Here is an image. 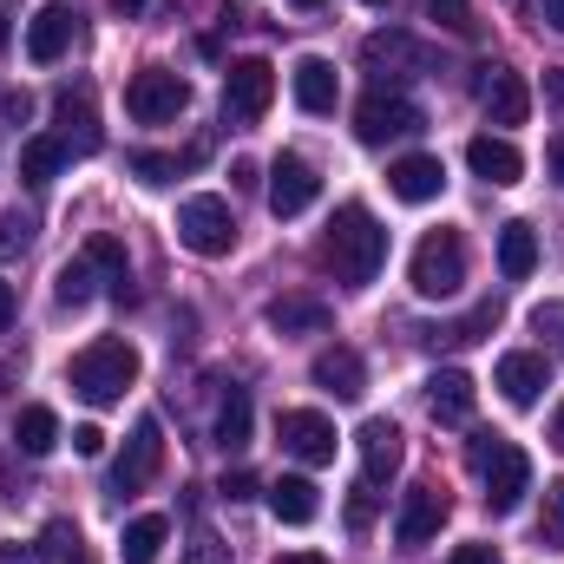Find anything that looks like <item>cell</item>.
Returning a JSON list of instances; mask_svg holds the SVG:
<instances>
[{
  "label": "cell",
  "instance_id": "6da1fadb",
  "mask_svg": "<svg viewBox=\"0 0 564 564\" xmlns=\"http://www.w3.org/2000/svg\"><path fill=\"white\" fill-rule=\"evenodd\" d=\"M322 263L335 270V282H348V289H368V282L381 276V263H388V230L375 224L368 204H341V210H335V224H328V237H322Z\"/></svg>",
  "mask_w": 564,
  "mask_h": 564
},
{
  "label": "cell",
  "instance_id": "7a4b0ae2",
  "mask_svg": "<svg viewBox=\"0 0 564 564\" xmlns=\"http://www.w3.org/2000/svg\"><path fill=\"white\" fill-rule=\"evenodd\" d=\"M466 466L486 479V512H499V519L519 512V499L532 492V459H525V446L506 440V433H473Z\"/></svg>",
  "mask_w": 564,
  "mask_h": 564
},
{
  "label": "cell",
  "instance_id": "3957f363",
  "mask_svg": "<svg viewBox=\"0 0 564 564\" xmlns=\"http://www.w3.org/2000/svg\"><path fill=\"white\" fill-rule=\"evenodd\" d=\"M132 381H139V348H132V341H119V335L86 341V348L73 355V394H79V401H93V408L126 401V388H132Z\"/></svg>",
  "mask_w": 564,
  "mask_h": 564
},
{
  "label": "cell",
  "instance_id": "277c9868",
  "mask_svg": "<svg viewBox=\"0 0 564 564\" xmlns=\"http://www.w3.org/2000/svg\"><path fill=\"white\" fill-rule=\"evenodd\" d=\"M408 282H414V295H426V302L459 295V282H466V243H459V230H426L414 263H408Z\"/></svg>",
  "mask_w": 564,
  "mask_h": 564
},
{
  "label": "cell",
  "instance_id": "5b68a950",
  "mask_svg": "<svg viewBox=\"0 0 564 564\" xmlns=\"http://www.w3.org/2000/svg\"><path fill=\"white\" fill-rule=\"evenodd\" d=\"M177 243L191 250V257H230V243H237V217H230V204L224 197H184L177 204Z\"/></svg>",
  "mask_w": 564,
  "mask_h": 564
},
{
  "label": "cell",
  "instance_id": "8992f818",
  "mask_svg": "<svg viewBox=\"0 0 564 564\" xmlns=\"http://www.w3.org/2000/svg\"><path fill=\"white\" fill-rule=\"evenodd\" d=\"M414 132H426V112L408 99V93H388V86H375V93L355 106V139H361V144L414 139Z\"/></svg>",
  "mask_w": 564,
  "mask_h": 564
},
{
  "label": "cell",
  "instance_id": "52a82bcc",
  "mask_svg": "<svg viewBox=\"0 0 564 564\" xmlns=\"http://www.w3.org/2000/svg\"><path fill=\"white\" fill-rule=\"evenodd\" d=\"M184 106H191V86L171 66H144V73H132V86H126V112L139 126H171Z\"/></svg>",
  "mask_w": 564,
  "mask_h": 564
},
{
  "label": "cell",
  "instance_id": "ba28073f",
  "mask_svg": "<svg viewBox=\"0 0 564 564\" xmlns=\"http://www.w3.org/2000/svg\"><path fill=\"white\" fill-rule=\"evenodd\" d=\"M270 99H276V66H270V59H237V66L224 73V112H230L237 126H257V119L270 112Z\"/></svg>",
  "mask_w": 564,
  "mask_h": 564
},
{
  "label": "cell",
  "instance_id": "9c48e42d",
  "mask_svg": "<svg viewBox=\"0 0 564 564\" xmlns=\"http://www.w3.org/2000/svg\"><path fill=\"white\" fill-rule=\"evenodd\" d=\"M158 466H164V433H158V421L144 414V421L132 426V440H126V453L112 459V492H119V499L144 492V486L158 479Z\"/></svg>",
  "mask_w": 564,
  "mask_h": 564
},
{
  "label": "cell",
  "instance_id": "30bf717a",
  "mask_svg": "<svg viewBox=\"0 0 564 564\" xmlns=\"http://www.w3.org/2000/svg\"><path fill=\"white\" fill-rule=\"evenodd\" d=\"M263 197H270L276 217H302V210L322 197V177H315V164H308L302 151H282L276 164H270V191H263Z\"/></svg>",
  "mask_w": 564,
  "mask_h": 564
},
{
  "label": "cell",
  "instance_id": "8fae6325",
  "mask_svg": "<svg viewBox=\"0 0 564 564\" xmlns=\"http://www.w3.org/2000/svg\"><path fill=\"white\" fill-rule=\"evenodd\" d=\"M282 433V453H295L302 466H335V421L315 414V408H289L276 421Z\"/></svg>",
  "mask_w": 564,
  "mask_h": 564
},
{
  "label": "cell",
  "instance_id": "7c38bea8",
  "mask_svg": "<svg viewBox=\"0 0 564 564\" xmlns=\"http://www.w3.org/2000/svg\"><path fill=\"white\" fill-rule=\"evenodd\" d=\"M73 33H79V13H73L66 0H46V7L26 20V59H33V66H59L66 46H73Z\"/></svg>",
  "mask_w": 564,
  "mask_h": 564
},
{
  "label": "cell",
  "instance_id": "4fadbf2b",
  "mask_svg": "<svg viewBox=\"0 0 564 564\" xmlns=\"http://www.w3.org/2000/svg\"><path fill=\"white\" fill-rule=\"evenodd\" d=\"M479 112H486V126H525L532 86L506 66H479Z\"/></svg>",
  "mask_w": 564,
  "mask_h": 564
},
{
  "label": "cell",
  "instance_id": "5bb4252c",
  "mask_svg": "<svg viewBox=\"0 0 564 564\" xmlns=\"http://www.w3.org/2000/svg\"><path fill=\"white\" fill-rule=\"evenodd\" d=\"M446 512H453V499H446L440 486H408V492H401V512H394V539H401V545H426V539H440Z\"/></svg>",
  "mask_w": 564,
  "mask_h": 564
},
{
  "label": "cell",
  "instance_id": "9a60e30c",
  "mask_svg": "<svg viewBox=\"0 0 564 564\" xmlns=\"http://www.w3.org/2000/svg\"><path fill=\"white\" fill-rule=\"evenodd\" d=\"M355 440H361V479L381 492V486L401 473V453H408V446H401V426L375 414V421H361V433H355Z\"/></svg>",
  "mask_w": 564,
  "mask_h": 564
},
{
  "label": "cell",
  "instance_id": "2e32d148",
  "mask_svg": "<svg viewBox=\"0 0 564 564\" xmlns=\"http://www.w3.org/2000/svg\"><path fill=\"white\" fill-rule=\"evenodd\" d=\"M308 381H315L322 394H335V401H361V394H368V361H361L355 348H322V355L308 361Z\"/></svg>",
  "mask_w": 564,
  "mask_h": 564
},
{
  "label": "cell",
  "instance_id": "e0dca14e",
  "mask_svg": "<svg viewBox=\"0 0 564 564\" xmlns=\"http://www.w3.org/2000/svg\"><path fill=\"white\" fill-rule=\"evenodd\" d=\"M388 191H394L401 204H433V197L446 191V164H440L433 151H408V158L388 164Z\"/></svg>",
  "mask_w": 564,
  "mask_h": 564
},
{
  "label": "cell",
  "instance_id": "ac0fdd59",
  "mask_svg": "<svg viewBox=\"0 0 564 564\" xmlns=\"http://www.w3.org/2000/svg\"><path fill=\"white\" fill-rule=\"evenodd\" d=\"M426 408H433V421L466 426V421H473V408H479V388H473V375H466V368H440V375L426 381Z\"/></svg>",
  "mask_w": 564,
  "mask_h": 564
},
{
  "label": "cell",
  "instance_id": "d6986e66",
  "mask_svg": "<svg viewBox=\"0 0 564 564\" xmlns=\"http://www.w3.org/2000/svg\"><path fill=\"white\" fill-rule=\"evenodd\" d=\"M289 86H295V106L302 112H335V99H341V79H335V66L322 59V53H302L295 59V73H289Z\"/></svg>",
  "mask_w": 564,
  "mask_h": 564
},
{
  "label": "cell",
  "instance_id": "ffe728a7",
  "mask_svg": "<svg viewBox=\"0 0 564 564\" xmlns=\"http://www.w3.org/2000/svg\"><path fill=\"white\" fill-rule=\"evenodd\" d=\"M466 164H473V177H486L492 191H506V184H519V177H525L519 144H512V139H492V132H479V139L466 144Z\"/></svg>",
  "mask_w": 564,
  "mask_h": 564
},
{
  "label": "cell",
  "instance_id": "44dd1931",
  "mask_svg": "<svg viewBox=\"0 0 564 564\" xmlns=\"http://www.w3.org/2000/svg\"><path fill=\"white\" fill-rule=\"evenodd\" d=\"M361 66H368V73H426L433 53H426L414 33H375V40L361 46Z\"/></svg>",
  "mask_w": 564,
  "mask_h": 564
},
{
  "label": "cell",
  "instance_id": "7402d4cb",
  "mask_svg": "<svg viewBox=\"0 0 564 564\" xmlns=\"http://www.w3.org/2000/svg\"><path fill=\"white\" fill-rule=\"evenodd\" d=\"M53 126H59L53 139L66 144V151H79V158L99 151V119H93V99L86 93H53Z\"/></svg>",
  "mask_w": 564,
  "mask_h": 564
},
{
  "label": "cell",
  "instance_id": "603a6c76",
  "mask_svg": "<svg viewBox=\"0 0 564 564\" xmlns=\"http://www.w3.org/2000/svg\"><path fill=\"white\" fill-rule=\"evenodd\" d=\"M492 381H499V394H506L512 408H532L552 375H545V355H525V348H519V355H499V375H492Z\"/></svg>",
  "mask_w": 564,
  "mask_h": 564
},
{
  "label": "cell",
  "instance_id": "cb8c5ba5",
  "mask_svg": "<svg viewBox=\"0 0 564 564\" xmlns=\"http://www.w3.org/2000/svg\"><path fill=\"white\" fill-rule=\"evenodd\" d=\"M270 512H276L282 525H315V512H322V492H315V479H302V473H282L276 486H270Z\"/></svg>",
  "mask_w": 564,
  "mask_h": 564
},
{
  "label": "cell",
  "instance_id": "d4e9b609",
  "mask_svg": "<svg viewBox=\"0 0 564 564\" xmlns=\"http://www.w3.org/2000/svg\"><path fill=\"white\" fill-rule=\"evenodd\" d=\"M33 558H40V564H99V558H93V545H86V532H79L73 519H46V525H40Z\"/></svg>",
  "mask_w": 564,
  "mask_h": 564
},
{
  "label": "cell",
  "instance_id": "484cf974",
  "mask_svg": "<svg viewBox=\"0 0 564 564\" xmlns=\"http://www.w3.org/2000/svg\"><path fill=\"white\" fill-rule=\"evenodd\" d=\"M328 302H315V295H282L270 302V328L276 335H328Z\"/></svg>",
  "mask_w": 564,
  "mask_h": 564
},
{
  "label": "cell",
  "instance_id": "4316f807",
  "mask_svg": "<svg viewBox=\"0 0 564 564\" xmlns=\"http://www.w3.org/2000/svg\"><path fill=\"white\" fill-rule=\"evenodd\" d=\"M250 426H257L250 388H224V401H217V446L224 453H243L250 446Z\"/></svg>",
  "mask_w": 564,
  "mask_h": 564
},
{
  "label": "cell",
  "instance_id": "83f0119b",
  "mask_svg": "<svg viewBox=\"0 0 564 564\" xmlns=\"http://www.w3.org/2000/svg\"><path fill=\"white\" fill-rule=\"evenodd\" d=\"M532 270H539V237H532V224H506V230H499V276L525 282Z\"/></svg>",
  "mask_w": 564,
  "mask_h": 564
},
{
  "label": "cell",
  "instance_id": "f1b7e54d",
  "mask_svg": "<svg viewBox=\"0 0 564 564\" xmlns=\"http://www.w3.org/2000/svg\"><path fill=\"white\" fill-rule=\"evenodd\" d=\"M13 446H20L26 459H46V453L59 446V414H53V408H20V421H13Z\"/></svg>",
  "mask_w": 564,
  "mask_h": 564
},
{
  "label": "cell",
  "instance_id": "f546056e",
  "mask_svg": "<svg viewBox=\"0 0 564 564\" xmlns=\"http://www.w3.org/2000/svg\"><path fill=\"white\" fill-rule=\"evenodd\" d=\"M66 158H73V151L53 139V132H46V139H26V144H20V177L40 191V184H53V177L66 171Z\"/></svg>",
  "mask_w": 564,
  "mask_h": 564
},
{
  "label": "cell",
  "instance_id": "4dcf8cb0",
  "mask_svg": "<svg viewBox=\"0 0 564 564\" xmlns=\"http://www.w3.org/2000/svg\"><path fill=\"white\" fill-rule=\"evenodd\" d=\"M79 257H86V263H93V270L106 276V289H112L119 302L132 295V270H126V243H119V237H93V243H86Z\"/></svg>",
  "mask_w": 564,
  "mask_h": 564
},
{
  "label": "cell",
  "instance_id": "1f68e13d",
  "mask_svg": "<svg viewBox=\"0 0 564 564\" xmlns=\"http://www.w3.org/2000/svg\"><path fill=\"white\" fill-rule=\"evenodd\" d=\"M164 539H171V519L164 512H144V519H132L126 525V564H158V552H164Z\"/></svg>",
  "mask_w": 564,
  "mask_h": 564
},
{
  "label": "cell",
  "instance_id": "d6a6232c",
  "mask_svg": "<svg viewBox=\"0 0 564 564\" xmlns=\"http://www.w3.org/2000/svg\"><path fill=\"white\" fill-rule=\"evenodd\" d=\"M499 315H506L499 302H479L473 315H459V322H446V328H433L426 341H433V348H466V341H479V335H492V328H499Z\"/></svg>",
  "mask_w": 564,
  "mask_h": 564
},
{
  "label": "cell",
  "instance_id": "836d02e7",
  "mask_svg": "<svg viewBox=\"0 0 564 564\" xmlns=\"http://www.w3.org/2000/svg\"><path fill=\"white\" fill-rule=\"evenodd\" d=\"M93 276H99V270H93L86 257H73V263L53 276V295H59V308H86V302H93Z\"/></svg>",
  "mask_w": 564,
  "mask_h": 564
},
{
  "label": "cell",
  "instance_id": "e575fe53",
  "mask_svg": "<svg viewBox=\"0 0 564 564\" xmlns=\"http://www.w3.org/2000/svg\"><path fill=\"white\" fill-rule=\"evenodd\" d=\"M539 545L545 552H564V479L545 486V512H539Z\"/></svg>",
  "mask_w": 564,
  "mask_h": 564
},
{
  "label": "cell",
  "instance_id": "d590c367",
  "mask_svg": "<svg viewBox=\"0 0 564 564\" xmlns=\"http://www.w3.org/2000/svg\"><path fill=\"white\" fill-rule=\"evenodd\" d=\"M532 335H545V348L564 361V302H539L532 308Z\"/></svg>",
  "mask_w": 564,
  "mask_h": 564
},
{
  "label": "cell",
  "instance_id": "8d00e7d4",
  "mask_svg": "<svg viewBox=\"0 0 564 564\" xmlns=\"http://www.w3.org/2000/svg\"><path fill=\"white\" fill-rule=\"evenodd\" d=\"M184 564H230V545H217V532H210V525H191Z\"/></svg>",
  "mask_w": 564,
  "mask_h": 564
},
{
  "label": "cell",
  "instance_id": "74e56055",
  "mask_svg": "<svg viewBox=\"0 0 564 564\" xmlns=\"http://www.w3.org/2000/svg\"><path fill=\"white\" fill-rule=\"evenodd\" d=\"M26 243H33V217L7 210V217H0V263H7V257H20Z\"/></svg>",
  "mask_w": 564,
  "mask_h": 564
},
{
  "label": "cell",
  "instance_id": "f35d334b",
  "mask_svg": "<svg viewBox=\"0 0 564 564\" xmlns=\"http://www.w3.org/2000/svg\"><path fill=\"white\" fill-rule=\"evenodd\" d=\"M375 506H381V492L361 479V486H355V499H348V525H355V532H368V525H375Z\"/></svg>",
  "mask_w": 564,
  "mask_h": 564
},
{
  "label": "cell",
  "instance_id": "ab89813d",
  "mask_svg": "<svg viewBox=\"0 0 564 564\" xmlns=\"http://www.w3.org/2000/svg\"><path fill=\"white\" fill-rule=\"evenodd\" d=\"M132 171H139L144 184H164V177H177V158H158V151H132Z\"/></svg>",
  "mask_w": 564,
  "mask_h": 564
},
{
  "label": "cell",
  "instance_id": "60d3db41",
  "mask_svg": "<svg viewBox=\"0 0 564 564\" xmlns=\"http://www.w3.org/2000/svg\"><path fill=\"white\" fill-rule=\"evenodd\" d=\"M426 13H433L446 33H473V20H466V0H426Z\"/></svg>",
  "mask_w": 564,
  "mask_h": 564
},
{
  "label": "cell",
  "instance_id": "b9f144b4",
  "mask_svg": "<svg viewBox=\"0 0 564 564\" xmlns=\"http://www.w3.org/2000/svg\"><path fill=\"white\" fill-rule=\"evenodd\" d=\"M73 453H79V459H99V453H106V433H99L93 421L73 426Z\"/></svg>",
  "mask_w": 564,
  "mask_h": 564
},
{
  "label": "cell",
  "instance_id": "7bdbcfd3",
  "mask_svg": "<svg viewBox=\"0 0 564 564\" xmlns=\"http://www.w3.org/2000/svg\"><path fill=\"white\" fill-rule=\"evenodd\" d=\"M224 499H230V506L257 499V473H224Z\"/></svg>",
  "mask_w": 564,
  "mask_h": 564
},
{
  "label": "cell",
  "instance_id": "ee69618b",
  "mask_svg": "<svg viewBox=\"0 0 564 564\" xmlns=\"http://www.w3.org/2000/svg\"><path fill=\"white\" fill-rule=\"evenodd\" d=\"M545 106L564 112V66H545Z\"/></svg>",
  "mask_w": 564,
  "mask_h": 564
},
{
  "label": "cell",
  "instance_id": "f6af8a7d",
  "mask_svg": "<svg viewBox=\"0 0 564 564\" xmlns=\"http://www.w3.org/2000/svg\"><path fill=\"white\" fill-rule=\"evenodd\" d=\"M446 564H499V552H492V545H459Z\"/></svg>",
  "mask_w": 564,
  "mask_h": 564
},
{
  "label": "cell",
  "instance_id": "bcb514c9",
  "mask_svg": "<svg viewBox=\"0 0 564 564\" xmlns=\"http://www.w3.org/2000/svg\"><path fill=\"white\" fill-rule=\"evenodd\" d=\"M0 112H7L13 126H26V112H33V99H26V93H13V99H0Z\"/></svg>",
  "mask_w": 564,
  "mask_h": 564
},
{
  "label": "cell",
  "instance_id": "7dc6e473",
  "mask_svg": "<svg viewBox=\"0 0 564 564\" xmlns=\"http://www.w3.org/2000/svg\"><path fill=\"white\" fill-rule=\"evenodd\" d=\"M0 564H40V558H33V545L13 539V545H0Z\"/></svg>",
  "mask_w": 564,
  "mask_h": 564
},
{
  "label": "cell",
  "instance_id": "c3c4849f",
  "mask_svg": "<svg viewBox=\"0 0 564 564\" xmlns=\"http://www.w3.org/2000/svg\"><path fill=\"white\" fill-rule=\"evenodd\" d=\"M230 184H243V191H250V184H257V164H250V158H237V164H230Z\"/></svg>",
  "mask_w": 564,
  "mask_h": 564
},
{
  "label": "cell",
  "instance_id": "681fc988",
  "mask_svg": "<svg viewBox=\"0 0 564 564\" xmlns=\"http://www.w3.org/2000/svg\"><path fill=\"white\" fill-rule=\"evenodd\" d=\"M0 328H13V282H0Z\"/></svg>",
  "mask_w": 564,
  "mask_h": 564
},
{
  "label": "cell",
  "instance_id": "f907efd6",
  "mask_svg": "<svg viewBox=\"0 0 564 564\" xmlns=\"http://www.w3.org/2000/svg\"><path fill=\"white\" fill-rule=\"evenodd\" d=\"M276 564H328V558H322V552H282Z\"/></svg>",
  "mask_w": 564,
  "mask_h": 564
},
{
  "label": "cell",
  "instance_id": "816d5d0a",
  "mask_svg": "<svg viewBox=\"0 0 564 564\" xmlns=\"http://www.w3.org/2000/svg\"><path fill=\"white\" fill-rule=\"evenodd\" d=\"M545 20H552V26L564 33V0H545Z\"/></svg>",
  "mask_w": 564,
  "mask_h": 564
},
{
  "label": "cell",
  "instance_id": "f5cc1de1",
  "mask_svg": "<svg viewBox=\"0 0 564 564\" xmlns=\"http://www.w3.org/2000/svg\"><path fill=\"white\" fill-rule=\"evenodd\" d=\"M552 177H558V184H564V139L552 144Z\"/></svg>",
  "mask_w": 564,
  "mask_h": 564
},
{
  "label": "cell",
  "instance_id": "db71d44e",
  "mask_svg": "<svg viewBox=\"0 0 564 564\" xmlns=\"http://www.w3.org/2000/svg\"><path fill=\"white\" fill-rule=\"evenodd\" d=\"M552 446H564V401H558V414H552Z\"/></svg>",
  "mask_w": 564,
  "mask_h": 564
},
{
  "label": "cell",
  "instance_id": "11a10c76",
  "mask_svg": "<svg viewBox=\"0 0 564 564\" xmlns=\"http://www.w3.org/2000/svg\"><path fill=\"white\" fill-rule=\"evenodd\" d=\"M112 13H144V0H112Z\"/></svg>",
  "mask_w": 564,
  "mask_h": 564
},
{
  "label": "cell",
  "instance_id": "9f6ffc18",
  "mask_svg": "<svg viewBox=\"0 0 564 564\" xmlns=\"http://www.w3.org/2000/svg\"><path fill=\"white\" fill-rule=\"evenodd\" d=\"M289 7H295V13H315V7H322V0H289Z\"/></svg>",
  "mask_w": 564,
  "mask_h": 564
},
{
  "label": "cell",
  "instance_id": "6f0895ef",
  "mask_svg": "<svg viewBox=\"0 0 564 564\" xmlns=\"http://www.w3.org/2000/svg\"><path fill=\"white\" fill-rule=\"evenodd\" d=\"M0 53H7V7H0Z\"/></svg>",
  "mask_w": 564,
  "mask_h": 564
},
{
  "label": "cell",
  "instance_id": "680465c9",
  "mask_svg": "<svg viewBox=\"0 0 564 564\" xmlns=\"http://www.w3.org/2000/svg\"><path fill=\"white\" fill-rule=\"evenodd\" d=\"M361 7H388V0H361Z\"/></svg>",
  "mask_w": 564,
  "mask_h": 564
}]
</instances>
